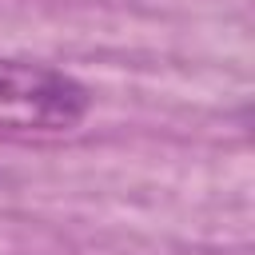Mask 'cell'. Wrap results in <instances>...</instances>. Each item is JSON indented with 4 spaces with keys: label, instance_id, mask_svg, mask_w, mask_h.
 Here are the masks:
<instances>
[{
    "label": "cell",
    "instance_id": "1",
    "mask_svg": "<svg viewBox=\"0 0 255 255\" xmlns=\"http://www.w3.org/2000/svg\"><path fill=\"white\" fill-rule=\"evenodd\" d=\"M92 112V92L64 68L0 56V131L4 135H64Z\"/></svg>",
    "mask_w": 255,
    "mask_h": 255
}]
</instances>
